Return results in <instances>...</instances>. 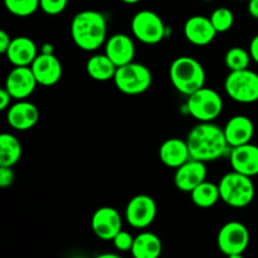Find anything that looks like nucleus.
Segmentation results:
<instances>
[{"instance_id": "obj_1", "label": "nucleus", "mask_w": 258, "mask_h": 258, "mask_svg": "<svg viewBox=\"0 0 258 258\" xmlns=\"http://www.w3.org/2000/svg\"><path fill=\"white\" fill-rule=\"evenodd\" d=\"M186 144L190 158L203 163L218 160L231 150L223 128L213 122H199L194 126L186 136Z\"/></svg>"}, {"instance_id": "obj_14", "label": "nucleus", "mask_w": 258, "mask_h": 258, "mask_svg": "<svg viewBox=\"0 0 258 258\" xmlns=\"http://www.w3.org/2000/svg\"><path fill=\"white\" fill-rule=\"evenodd\" d=\"M38 85L50 87L58 83L62 78L63 67L54 53H39L34 62L30 64Z\"/></svg>"}, {"instance_id": "obj_8", "label": "nucleus", "mask_w": 258, "mask_h": 258, "mask_svg": "<svg viewBox=\"0 0 258 258\" xmlns=\"http://www.w3.org/2000/svg\"><path fill=\"white\" fill-rule=\"evenodd\" d=\"M224 91L231 100L238 103L258 101V73L246 68L229 72L224 81Z\"/></svg>"}, {"instance_id": "obj_4", "label": "nucleus", "mask_w": 258, "mask_h": 258, "mask_svg": "<svg viewBox=\"0 0 258 258\" xmlns=\"http://www.w3.org/2000/svg\"><path fill=\"white\" fill-rule=\"evenodd\" d=\"M218 186L221 201L232 208H246L253 202L256 196L252 178L234 170L224 174Z\"/></svg>"}, {"instance_id": "obj_32", "label": "nucleus", "mask_w": 258, "mask_h": 258, "mask_svg": "<svg viewBox=\"0 0 258 258\" xmlns=\"http://www.w3.org/2000/svg\"><path fill=\"white\" fill-rule=\"evenodd\" d=\"M12 100H14V98L12 97V95L8 92L7 88L3 87L2 90H0V110L7 111L8 108L12 106Z\"/></svg>"}, {"instance_id": "obj_34", "label": "nucleus", "mask_w": 258, "mask_h": 258, "mask_svg": "<svg viewBox=\"0 0 258 258\" xmlns=\"http://www.w3.org/2000/svg\"><path fill=\"white\" fill-rule=\"evenodd\" d=\"M249 54H251V58L253 62H256L258 64V34L254 35L252 38L251 43H249Z\"/></svg>"}, {"instance_id": "obj_13", "label": "nucleus", "mask_w": 258, "mask_h": 258, "mask_svg": "<svg viewBox=\"0 0 258 258\" xmlns=\"http://www.w3.org/2000/svg\"><path fill=\"white\" fill-rule=\"evenodd\" d=\"M38 86L35 76L30 67H14L7 76L5 86L14 100H27L33 95Z\"/></svg>"}, {"instance_id": "obj_17", "label": "nucleus", "mask_w": 258, "mask_h": 258, "mask_svg": "<svg viewBox=\"0 0 258 258\" xmlns=\"http://www.w3.org/2000/svg\"><path fill=\"white\" fill-rule=\"evenodd\" d=\"M218 34L216 28L212 24L209 17L193 15L188 18L184 24V35L186 40L197 47H204L211 44Z\"/></svg>"}, {"instance_id": "obj_28", "label": "nucleus", "mask_w": 258, "mask_h": 258, "mask_svg": "<svg viewBox=\"0 0 258 258\" xmlns=\"http://www.w3.org/2000/svg\"><path fill=\"white\" fill-rule=\"evenodd\" d=\"M212 24L216 28L217 33H226L232 29L234 24V14L229 8L221 7L212 12L211 17Z\"/></svg>"}, {"instance_id": "obj_10", "label": "nucleus", "mask_w": 258, "mask_h": 258, "mask_svg": "<svg viewBox=\"0 0 258 258\" xmlns=\"http://www.w3.org/2000/svg\"><path fill=\"white\" fill-rule=\"evenodd\" d=\"M158 214V206L153 197L138 194L128 201L125 209V219L133 228L145 229L153 224Z\"/></svg>"}, {"instance_id": "obj_31", "label": "nucleus", "mask_w": 258, "mask_h": 258, "mask_svg": "<svg viewBox=\"0 0 258 258\" xmlns=\"http://www.w3.org/2000/svg\"><path fill=\"white\" fill-rule=\"evenodd\" d=\"M15 173L10 166H0V186L7 189L14 183Z\"/></svg>"}, {"instance_id": "obj_20", "label": "nucleus", "mask_w": 258, "mask_h": 258, "mask_svg": "<svg viewBox=\"0 0 258 258\" xmlns=\"http://www.w3.org/2000/svg\"><path fill=\"white\" fill-rule=\"evenodd\" d=\"M223 131L227 143L232 149L251 143L254 135V123L248 116L236 115L227 121Z\"/></svg>"}, {"instance_id": "obj_25", "label": "nucleus", "mask_w": 258, "mask_h": 258, "mask_svg": "<svg viewBox=\"0 0 258 258\" xmlns=\"http://www.w3.org/2000/svg\"><path fill=\"white\" fill-rule=\"evenodd\" d=\"M191 202L198 208L208 209L216 206L218 201H221V193H219L218 184L211 183V181H203L199 184L196 189L190 193Z\"/></svg>"}, {"instance_id": "obj_5", "label": "nucleus", "mask_w": 258, "mask_h": 258, "mask_svg": "<svg viewBox=\"0 0 258 258\" xmlns=\"http://www.w3.org/2000/svg\"><path fill=\"white\" fill-rule=\"evenodd\" d=\"M185 108L199 122H213L223 111V98L216 90L204 86L188 96Z\"/></svg>"}, {"instance_id": "obj_33", "label": "nucleus", "mask_w": 258, "mask_h": 258, "mask_svg": "<svg viewBox=\"0 0 258 258\" xmlns=\"http://www.w3.org/2000/svg\"><path fill=\"white\" fill-rule=\"evenodd\" d=\"M12 39L13 38L5 30H0V53H3V54L7 53L8 48L12 43Z\"/></svg>"}, {"instance_id": "obj_40", "label": "nucleus", "mask_w": 258, "mask_h": 258, "mask_svg": "<svg viewBox=\"0 0 258 258\" xmlns=\"http://www.w3.org/2000/svg\"><path fill=\"white\" fill-rule=\"evenodd\" d=\"M203 2H213V0H203Z\"/></svg>"}, {"instance_id": "obj_29", "label": "nucleus", "mask_w": 258, "mask_h": 258, "mask_svg": "<svg viewBox=\"0 0 258 258\" xmlns=\"http://www.w3.org/2000/svg\"><path fill=\"white\" fill-rule=\"evenodd\" d=\"M134 241H135V237H134L128 231H123V229H121V231L116 234L115 238L112 239L113 246H115V248L117 249L118 252H131Z\"/></svg>"}, {"instance_id": "obj_23", "label": "nucleus", "mask_w": 258, "mask_h": 258, "mask_svg": "<svg viewBox=\"0 0 258 258\" xmlns=\"http://www.w3.org/2000/svg\"><path fill=\"white\" fill-rule=\"evenodd\" d=\"M117 67L115 63L105 54H93L86 63V72L92 80L98 82H107L113 80Z\"/></svg>"}, {"instance_id": "obj_7", "label": "nucleus", "mask_w": 258, "mask_h": 258, "mask_svg": "<svg viewBox=\"0 0 258 258\" xmlns=\"http://www.w3.org/2000/svg\"><path fill=\"white\" fill-rule=\"evenodd\" d=\"M131 32L139 42L154 45L165 39L168 27L158 13L153 10H140L131 19Z\"/></svg>"}, {"instance_id": "obj_2", "label": "nucleus", "mask_w": 258, "mask_h": 258, "mask_svg": "<svg viewBox=\"0 0 258 258\" xmlns=\"http://www.w3.org/2000/svg\"><path fill=\"white\" fill-rule=\"evenodd\" d=\"M73 43L85 52H95L107 40V20L97 10H82L71 22Z\"/></svg>"}, {"instance_id": "obj_30", "label": "nucleus", "mask_w": 258, "mask_h": 258, "mask_svg": "<svg viewBox=\"0 0 258 258\" xmlns=\"http://www.w3.org/2000/svg\"><path fill=\"white\" fill-rule=\"evenodd\" d=\"M68 0H40V9L47 15H58L66 10Z\"/></svg>"}, {"instance_id": "obj_36", "label": "nucleus", "mask_w": 258, "mask_h": 258, "mask_svg": "<svg viewBox=\"0 0 258 258\" xmlns=\"http://www.w3.org/2000/svg\"><path fill=\"white\" fill-rule=\"evenodd\" d=\"M95 258H123V257H121L120 254H117V253H111V252H107V253L98 254V256Z\"/></svg>"}, {"instance_id": "obj_39", "label": "nucleus", "mask_w": 258, "mask_h": 258, "mask_svg": "<svg viewBox=\"0 0 258 258\" xmlns=\"http://www.w3.org/2000/svg\"><path fill=\"white\" fill-rule=\"evenodd\" d=\"M227 258H244L243 253L241 254H231V256H227Z\"/></svg>"}, {"instance_id": "obj_6", "label": "nucleus", "mask_w": 258, "mask_h": 258, "mask_svg": "<svg viewBox=\"0 0 258 258\" xmlns=\"http://www.w3.org/2000/svg\"><path fill=\"white\" fill-rule=\"evenodd\" d=\"M113 82L116 88L125 95H141L151 87L153 73L145 64L131 62L117 68Z\"/></svg>"}, {"instance_id": "obj_24", "label": "nucleus", "mask_w": 258, "mask_h": 258, "mask_svg": "<svg viewBox=\"0 0 258 258\" xmlns=\"http://www.w3.org/2000/svg\"><path fill=\"white\" fill-rule=\"evenodd\" d=\"M22 153V144L17 136L9 133L0 135V166L13 168L20 160Z\"/></svg>"}, {"instance_id": "obj_11", "label": "nucleus", "mask_w": 258, "mask_h": 258, "mask_svg": "<svg viewBox=\"0 0 258 258\" xmlns=\"http://www.w3.org/2000/svg\"><path fill=\"white\" fill-rule=\"evenodd\" d=\"M91 228L102 241H112L122 229V217L113 207H101L91 218Z\"/></svg>"}, {"instance_id": "obj_9", "label": "nucleus", "mask_w": 258, "mask_h": 258, "mask_svg": "<svg viewBox=\"0 0 258 258\" xmlns=\"http://www.w3.org/2000/svg\"><path fill=\"white\" fill-rule=\"evenodd\" d=\"M249 244L248 228L242 222L232 221L222 226L217 236V246L226 256L241 254Z\"/></svg>"}, {"instance_id": "obj_3", "label": "nucleus", "mask_w": 258, "mask_h": 258, "mask_svg": "<svg viewBox=\"0 0 258 258\" xmlns=\"http://www.w3.org/2000/svg\"><path fill=\"white\" fill-rule=\"evenodd\" d=\"M169 78L178 92L188 97L206 86V70L203 64L190 55L175 58L169 67Z\"/></svg>"}, {"instance_id": "obj_38", "label": "nucleus", "mask_w": 258, "mask_h": 258, "mask_svg": "<svg viewBox=\"0 0 258 258\" xmlns=\"http://www.w3.org/2000/svg\"><path fill=\"white\" fill-rule=\"evenodd\" d=\"M122 3H125V4H128V5H134V4H138L140 0H121Z\"/></svg>"}, {"instance_id": "obj_15", "label": "nucleus", "mask_w": 258, "mask_h": 258, "mask_svg": "<svg viewBox=\"0 0 258 258\" xmlns=\"http://www.w3.org/2000/svg\"><path fill=\"white\" fill-rule=\"evenodd\" d=\"M39 120V110L33 102L20 100L7 110V121L17 131H28L34 127Z\"/></svg>"}, {"instance_id": "obj_26", "label": "nucleus", "mask_w": 258, "mask_h": 258, "mask_svg": "<svg viewBox=\"0 0 258 258\" xmlns=\"http://www.w3.org/2000/svg\"><path fill=\"white\" fill-rule=\"evenodd\" d=\"M251 59L249 50H246L242 47L231 48V49L227 50L226 55H224V63H226V67L228 68L229 72L246 70L249 67Z\"/></svg>"}, {"instance_id": "obj_18", "label": "nucleus", "mask_w": 258, "mask_h": 258, "mask_svg": "<svg viewBox=\"0 0 258 258\" xmlns=\"http://www.w3.org/2000/svg\"><path fill=\"white\" fill-rule=\"evenodd\" d=\"M229 163L234 171L253 178L258 175V146L248 143L229 150Z\"/></svg>"}, {"instance_id": "obj_19", "label": "nucleus", "mask_w": 258, "mask_h": 258, "mask_svg": "<svg viewBox=\"0 0 258 258\" xmlns=\"http://www.w3.org/2000/svg\"><path fill=\"white\" fill-rule=\"evenodd\" d=\"M38 48L34 40L29 37H15L12 39L5 57L14 67H30L38 57Z\"/></svg>"}, {"instance_id": "obj_22", "label": "nucleus", "mask_w": 258, "mask_h": 258, "mask_svg": "<svg viewBox=\"0 0 258 258\" xmlns=\"http://www.w3.org/2000/svg\"><path fill=\"white\" fill-rule=\"evenodd\" d=\"M163 253L161 239L153 232H141L135 236L131 254L134 258H159Z\"/></svg>"}, {"instance_id": "obj_41", "label": "nucleus", "mask_w": 258, "mask_h": 258, "mask_svg": "<svg viewBox=\"0 0 258 258\" xmlns=\"http://www.w3.org/2000/svg\"><path fill=\"white\" fill-rule=\"evenodd\" d=\"M237 2H243V0H237Z\"/></svg>"}, {"instance_id": "obj_37", "label": "nucleus", "mask_w": 258, "mask_h": 258, "mask_svg": "<svg viewBox=\"0 0 258 258\" xmlns=\"http://www.w3.org/2000/svg\"><path fill=\"white\" fill-rule=\"evenodd\" d=\"M40 53H47V54H49V53H53V45L50 44V43H45V44H43L42 52H40Z\"/></svg>"}, {"instance_id": "obj_21", "label": "nucleus", "mask_w": 258, "mask_h": 258, "mask_svg": "<svg viewBox=\"0 0 258 258\" xmlns=\"http://www.w3.org/2000/svg\"><path fill=\"white\" fill-rule=\"evenodd\" d=\"M159 159L165 166L170 169H178L190 158L186 140L179 138H171L164 141L159 148Z\"/></svg>"}, {"instance_id": "obj_35", "label": "nucleus", "mask_w": 258, "mask_h": 258, "mask_svg": "<svg viewBox=\"0 0 258 258\" xmlns=\"http://www.w3.org/2000/svg\"><path fill=\"white\" fill-rule=\"evenodd\" d=\"M248 13L252 18L258 19V0H248Z\"/></svg>"}, {"instance_id": "obj_27", "label": "nucleus", "mask_w": 258, "mask_h": 258, "mask_svg": "<svg viewBox=\"0 0 258 258\" xmlns=\"http://www.w3.org/2000/svg\"><path fill=\"white\" fill-rule=\"evenodd\" d=\"M4 5L10 14L25 18L40 9V0H4Z\"/></svg>"}, {"instance_id": "obj_16", "label": "nucleus", "mask_w": 258, "mask_h": 258, "mask_svg": "<svg viewBox=\"0 0 258 258\" xmlns=\"http://www.w3.org/2000/svg\"><path fill=\"white\" fill-rule=\"evenodd\" d=\"M135 53L136 48L133 38L123 33L111 35L105 43V54L115 63L117 68L134 62Z\"/></svg>"}, {"instance_id": "obj_12", "label": "nucleus", "mask_w": 258, "mask_h": 258, "mask_svg": "<svg viewBox=\"0 0 258 258\" xmlns=\"http://www.w3.org/2000/svg\"><path fill=\"white\" fill-rule=\"evenodd\" d=\"M207 174L208 171L206 163L196 159H189L185 164L175 169L174 184L178 190L190 194L199 184L207 180Z\"/></svg>"}]
</instances>
